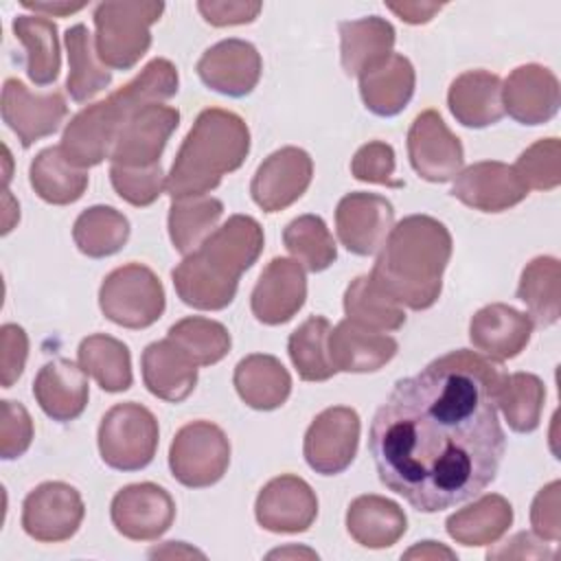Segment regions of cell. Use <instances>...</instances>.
<instances>
[{"label":"cell","instance_id":"obj_10","mask_svg":"<svg viewBox=\"0 0 561 561\" xmlns=\"http://www.w3.org/2000/svg\"><path fill=\"white\" fill-rule=\"evenodd\" d=\"M85 515L79 491L66 482H42L22 504V528L42 543L70 539Z\"/></svg>","mask_w":561,"mask_h":561},{"label":"cell","instance_id":"obj_49","mask_svg":"<svg viewBox=\"0 0 561 561\" xmlns=\"http://www.w3.org/2000/svg\"><path fill=\"white\" fill-rule=\"evenodd\" d=\"M28 357V337L22 327L4 324L0 329V381L2 388H11L26 364Z\"/></svg>","mask_w":561,"mask_h":561},{"label":"cell","instance_id":"obj_46","mask_svg":"<svg viewBox=\"0 0 561 561\" xmlns=\"http://www.w3.org/2000/svg\"><path fill=\"white\" fill-rule=\"evenodd\" d=\"M110 180L121 199L131 206H149L153 204L162 191L167 188V178L162 164L131 169V167H110Z\"/></svg>","mask_w":561,"mask_h":561},{"label":"cell","instance_id":"obj_50","mask_svg":"<svg viewBox=\"0 0 561 561\" xmlns=\"http://www.w3.org/2000/svg\"><path fill=\"white\" fill-rule=\"evenodd\" d=\"M559 489L561 484L554 480L546 484L533 500L530 506V524L535 535L546 541H559L561 537V513H559Z\"/></svg>","mask_w":561,"mask_h":561},{"label":"cell","instance_id":"obj_35","mask_svg":"<svg viewBox=\"0 0 561 561\" xmlns=\"http://www.w3.org/2000/svg\"><path fill=\"white\" fill-rule=\"evenodd\" d=\"M13 33L26 53V75L35 85H50L59 77L57 24L46 15H18Z\"/></svg>","mask_w":561,"mask_h":561},{"label":"cell","instance_id":"obj_53","mask_svg":"<svg viewBox=\"0 0 561 561\" xmlns=\"http://www.w3.org/2000/svg\"><path fill=\"white\" fill-rule=\"evenodd\" d=\"M388 9L392 13H397L408 24H425L443 9V4H436V2H401V4H394V2H390Z\"/></svg>","mask_w":561,"mask_h":561},{"label":"cell","instance_id":"obj_34","mask_svg":"<svg viewBox=\"0 0 561 561\" xmlns=\"http://www.w3.org/2000/svg\"><path fill=\"white\" fill-rule=\"evenodd\" d=\"M64 42H66V53H68L66 90L72 101L85 103L110 85L112 72L99 59L88 26H83V24L70 26L64 35Z\"/></svg>","mask_w":561,"mask_h":561},{"label":"cell","instance_id":"obj_4","mask_svg":"<svg viewBox=\"0 0 561 561\" xmlns=\"http://www.w3.org/2000/svg\"><path fill=\"white\" fill-rule=\"evenodd\" d=\"M178 70L169 59H151L129 83L70 118L59 145L64 156L79 169L101 164L110 158L127 121L138 110L171 99L178 92Z\"/></svg>","mask_w":561,"mask_h":561},{"label":"cell","instance_id":"obj_42","mask_svg":"<svg viewBox=\"0 0 561 561\" xmlns=\"http://www.w3.org/2000/svg\"><path fill=\"white\" fill-rule=\"evenodd\" d=\"M329 331H331V324L324 316H311L289 335L287 351L300 379L327 381L337 373L327 351Z\"/></svg>","mask_w":561,"mask_h":561},{"label":"cell","instance_id":"obj_55","mask_svg":"<svg viewBox=\"0 0 561 561\" xmlns=\"http://www.w3.org/2000/svg\"><path fill=\"white\" fill-rule=\"evenodd\" d=\"M403 557H405V559H438V557L454 559L456 554H454L449 548H445V546H440V543H436V541H421V543H416L414 548H410Z\"/></svg>","mask_w":561,"mask_h":561},{"label":"cell","instance_id":"obj_38","mask_svg":"<svg viewBox=\"0 0 561 561\" xmlns=\"http://www.w3.org/2000/svg\"><path fill=\"white\" fill-rule=\"evenodd\" d=\"M546 401V386L533 373H511L500 377L495 403L502 410L508 427L517 434H528L539 427Z\"/></svg>","mask_w":561,"mask_h":561},{"label":"cell","instance_id":"obj_36","mask_svg":"<svg viewBox=\"0 0 561 561\" xmlns=\"http://www.w3.org/2000/svg\"><path fill=\"white\" fill-rule=\"evenodd\" d=\"M79 366L90 375L105 392H123L131 386V355L129 348L105 333H94L81 340Z\"/></svg>","mask_w":561,"mask_h":561},{"label":"cell","instance_id":"obj_22","mask_svg":"<svg viewBox=\"0 0 561 561\" xmlns=\"http://www.w3.org/2000/svg\"><path fill=\"white\" fill-rule=\"evenodd\" d=\"M504 112L522 125H543L559 112V79L539 64L517 66L502 83Z\"/></svg>","mask_w":561,"mask_h":561},{"label":"cell","instance_id":"obj_2","mask_svg":"<svg viewBox=\"0 0 561 561\" xmlns=\"http://www.w3.org/2000/svg\"><path fill=\"white\" fill-rule=\"evenodd\" d=\"M451 234L430 215H410L392 226L373 265V283L401 307L430 309L443 289Z\"/></svg>","mask_w":561,"mask_h":561},{"label":"cell","instance_id":"obj_30","mask_svg":"<svg viewBox=\"0 0 561 561\" xmlns=\"http://www.w3.org/2000/svg\"><path fill=\"white\" fill-rule=\"evenodd\" d=\"M237 394L254 410H276L291 392V377L287 368L265 353H252L234 366L232 375Z\"/></svg>","mask_w":561,"mask_h":561},{"label":"cell","instance_id":"obj_54","mask_svg":"<svg viewBox=\"0 0 561 561\" xmlns=\"http://www.w3.org/2000/svg\"><path fill=\"white\" fill-rule=\"evenodd\" d=\"M22 7L33 9L35 13H42V15H46V18H50V15L64 18V15H70V13L81 11V9L85 7V2H28V0H24Z\"/></svg>","mask_w":561,"mask_h":561},{"label":"cell","instance_id":"obj_17","mask_svg":"<svg viewBox=\"0 0 561 561\" xmlns=\"http://www.w3.org/2000/svg\"><path fill=\"white\" fill-rule=\"evenodd\" d=\"M68 105L61 92L46 94L31 92L20 79H7L2 88V121L18 136L22 147L53 136L64 118Z\"/></svg>","mask_w":561,"mask_h":561},{"label":"cell","instance_id":"obj_8","mask_svg":"<svg viewBox=\"0 0 561 561\" xmlns=\"http://www.w3.org/2000/svg\"><path fill=\"white\" fill-rule=\"evenodd\" d=\"M158 434V421L151 410L134 401L116 403L101 419L99 454L112 469L138 471L153 460Z\"/></svg>","mask_w":561,"mask_h":561},{"label":"cell","instance_id":"obj_20","mask_svg":"<svg viewBox=\"0 0 561 561\" xmlns=\"http://www.w3.org/2000/svg\"><path fill=\"white\" fill-rule=\"evenodd\" d=\"M263 61L259 50L245 39H221L206 48L197 61V75L210 90L226 96L250 94L261 79Z\"/></svg>","mask_w":561,"mask_h":561},{"label":"cell","instance_id":"obj_1","mask_svg":"<svg viewBox=\"0 0 561 561\" xmlns=\"http://www.w3.org/2000/svg\"><path fill=\"white\" fill-rule=\"evenodd\" d=\"M500 366L458 348L394 383L373 416L368 451L381 484L421 513L473 500L497 476Z\"/></svg>","mask_w":561,"mask_h":561},{"label":"cell","instance_id":"obj_44","mask_svg":"<svg viewBox=\"0 0 561 561\" xmlns=\"http://www.w3.org/2000/svg\"><path fill=\"white\" fill-rule=\"evenodd\" d=\"M167 337L173 340L197 366L221 362L232 344L230 333L221 322L202 316H188L171 324Z\"/></svg>","mask_w":561,"mask_h":561},{"label":"cell","instance_id":"obj_14","mask_svg":"<svg viewBox=\"0 0 561 561\" xmlns=\"http://www.w3.org/2000/svg\"><path fill=\"white\" fill-rule=\"evenodd\" d=\"M311 178V156L298 147H283L259 164L250 182V195L263 213H278L302 197Z\"/></svg>","mask_w":561,"mask_h":561},{"label":"cell","instance_id":"obj_27","mask_svg":"<svg viewBox=\"0 0 561 561\" xmlns=\"http://www.w3.org/2000/svg\"><path fill=\"white\" fill-rule=\"evenodd\" d=\"M447 105L465 127L482 129L495 125L504 116L502 79L489 70H467L451 81Z\"/></svg>","mask_w":561,"mask_h":561},{"label":"cell","instance_id":"obj_9","mask_svg":"<svg viewBox=\"0 0 561 561\" xmlns=\"http://www.w3.org/2000/svg\"><path fill=\"white\" fill-rule=\"evenodd\" d=\"M230 465V440L210 421H193L180 427L169 449L173 478L188 489H204L219 482Z\"/></svg>","mask_w":561,"mask_h":561},{"label":"cell","instance_id":"obj_37","mask_svg":"<svg viewBox=\"0 0 561 561\" xmlns=\"http://www.w3.org/2000/svg\"><path fill=\"white\" fill-rule=\"evenodd\" d=\"M561 265L554 256L533 259L519 278L517 298L528 307L537 327H550L561 313Z\"/></svg>","mask_w":561,"mask_h":561},{"label":"cell","instance_id":"obj_40","mask_svg":"<svg viewBox=\"0 0 561 561\" xmlns=\"http://www.w3.org/2000/svg\"><path fill=\"white\" fill-rule=\"evenodd\" d=\"M72 239L79 252L90 259L112 256L127 243L129 221L112 206H90L77 217Z\"/></svg>","mask_w":561,"mask_h":561},{"label":"cell","instance_id":"obj_33","mask_svg":"<svg viewBox=\"0 0 561 561\" xmlns=\"http://www.w3.org/2000/svg\"><path fill=\"white\" fill-rule=\"evenodd\" d=\"M28 180L33 191L44 202L55 206H66L81 199L88 188L85 169L72 164L64 156L61 147L42 149L28 167Z\"/></svg>","mask_w":561,"mask_h":561},{"label":"cell","instance_id":"obj_7","mask_svg":"<svg viewBox=\"0 0 561 561\" xmlns=\"http://www.w3.org/2000/svg\"><path fill=\"white\" fill-rule=\"evenodd\" d=\"M164 287L142 263L112 270L99 289V307L107 320L125 329H147L164 313Z\"/></svg>","mask_w":561,"mask_h":561},{"label":"cell","instance_id":"obj_28","mask_svg":"<svg viewBox=\"0 0 561 561\" xmlns=\"http://www.w3.org/2000/svg\"><path fill=\"white\" fill-rule=\"evenodd\" d=\"M414 66L408 57L392 53L359 75L364 105L377 116L399 114L414 94Z\"/></svg>","mask_w":561,"mask_h":561},{"label":"cell","instance_id":"obj_11","mask_svg":"<svg viewBox=\"0 0 561 561\" xmlns=\"http://www.w3.org/2000/svg\"><path fill=\"white\" fill-rule=\"evenodd\" d=\"M359 443V416L353 408L322 410L309 425L302 443L307 465L322 476L342 473L355 458Z\"/></svg>","mask_w":561,"mask_h":561},{"label":"cell","instance_id":"obj_16","mask_svg":"<svg viewBox=\"0 0 561 561\" xmlns=\"http://www.w3.org/2000/svg\"><path fill=\"white\" fill-rule=\"evenodd\" d=\"M180 125V112L171 105H147L138 110L116 136L110 160L116 167H153L160 164V156L167 140Z\"/></svg>","mask_w":561,"mask_h":561},{"label":"cell","instance_id":"obj_12","mask_svg":"<svg viewBox=\"0 0 561 561\" xmlns=\"http://www.w3.org/2000/svg\"><path fill=\"white\" fill-rule=\"evenodd\" d=\"M408 158L419 178L427 182L454 180L465 162L462 142L436 110L421 112L408 131Z\"/></svg>","mask_w":561,"mask_h":561},{"label":"cell","instance_id":"obj_19","mask_svg":"<svg viewBox=\"0 0 561 561\" xmlns=\"http://www.w3.org/2000/svg\"><path fill=\"white\" fill-rule=\"evenodd\" d=\"M305 298L307 278L302 265L296 259L276 256L263 267L252 289L250 307L259 322L276 327L289 322L305 305Z\"/></svg>","mask_w":561,"mask_h":561},{"label":"cell","instance_id":"obj_3","mask_svg":"<svg viewBox=\"0 0 561 561\" xmlns=\"http://www.w3.org/2000/svg\"><path fill=\"white\" fill-rule=\"evenodd\" d=\"M263 250V228L250 215H232L171 272L180 300L193 309H226L237 294L239 276Z\"/></svg>","mask_w":561,"mask_h":561},{"label":"cell","instance_id":"obj_6","mask_svg":"<svg viewBox=\"0 0 561 561\" xmlns=\"http://www.w3.org/2000/svg\"><path fill=\"white\" fill-rule=\"evenodd\" d=\"M162 2H101L94 9V48L114 70L134 68L151 46V24L160 20Z\"/></svg>","mask_w":561,"mask_h":561},{"label":"cell","instance_id":"obj_26","mask_svg":"<svg viewBox=\"0 0 561 561\" xmlns=\"http://www.w3.org/2000/svg\"><path fill=\"white\" fill-rule=\"evenodd\" d=\"M147 390L164 401H184L197 383V364L169 337L151 342L140 357Z\"/></svg>","mask_w":561,"mask_h":561},{"label":"cell","instance_id":"obj_43","mask_svg":"<svg viewBox=\"0 0 561 561\" xmlns=\"http://www.w3.org/2000/svg\"><path fill=\"white\" fill-rule=\"evenodd\" d=\"M283 243L289 254L309 272H324L337 259V248L327 224L318 215H300L283 230Z\"/></svg>","mask_w":561,"mask_h":561},{"label":"cell","instance_id":"obj_21","mask_svg":"<svg viewBox=\"0 0 561 561\" xmlns=\"http://www.w3.org/2000/svg\"><path fill=\"white\" fill-rule=\"evenodd\" d=\"M451 195L480 213H502L517 206L528 188L511 164L484 160L458 173Z\"/></svg>","mask_w":561,"mask_h":561},{"label":"cell","instance_id":"obj_15","mask_svg":"<svg viewBox=\"0 0 561 561\" xmlns=\"http://www.w3.org/2000/svg\"><path fill=\"white\" fill-rule=\"evenodd\" d=\"M392 226L394 208L383 195L377 193H348L335 208L337 239L357 256H368L381 250Z\"/></svg>","mask_w":561,"mask_h":561},{"label":"cell","instance_id":"obj_31","mask_svg":"<svg viewBox=\"0 0 561 561\" xmlns=\"http://www.w3.org/2000/svg\"><path fill=\"white\" fill-rule=\"evenodd\" d=\"M340 28V59L348 77H359L388 55L394 46V28L377 15L344 20Z\"/></svg>","mask_w":561,"mask_h":561},{"label":"cell","instance_id":"obj_48","mask_svg":"<svg viewBox=\"0 0 561 561\" xmlns=\"http://www.w3.org/2000/svg\"><path fill=\"white\" fill-rule=\"evenodd\" d=\"M33 440V421L26 408L4 399L0 405V456L4 460L20 458Z\"/></svg>","mask_w":561,"mask_h":561},{"label":"cell","instance_id":"obj_23","mask_svg":"<svg viewBox=\"0 0 561 561\" xmlns=\"http://www.w3.org/2000/svg\"><path fill=\"white\" fill-rule=\"evenodd\" d=\"M533 320L504 302L478 309L469 322V340L476 351L493 362L517 357L533 335Z\"/></svg>","mask_w":561,"mask_h":561},{"label":"cell","instance_id":"obj_47","mask_svg":"<svg viewBox=\"0 0 561 561\" xmlns=\"http://www.w3.org/2000/svg\"><path fill=\"white\" fill-rule=\"evenodd\" d=\"M351 173L359 182L383 184L392 188L403 186L401 180H394V149L381 140H370L355 151L351 160Z\"/></svg>","mask_w":561,"mask_h":561},{"label":"cell","instance_id":"obj_18","mask_svg":"<svg viewBox=\"0 0 561 561\" xmlns=\"http://www.w3.org/2000/svg\"><path fill=\"white\" fill-rule=\"evenodd\" d=\"M254 515L270 533H305L316 522L318 497L302 478L285 473L259 491Z\"/></svg>","mask_w":561,"mask_h":561},{"label":"cell","instance_id":"obj_32","mask_svg":"<svg viewBox=\"0 0 561 561\" xmlns=\"http://www.w3.org/2000/svg\"><path fill=\"white\" fill-rule=\"evenodd\" d=\"M513 524V506L497 493H486L473 504L451 513L445 522L447 535L462 546L495 543Z\"/></svg>","mask_w":561,"mask_h":561},{"label":"cell","instance_id":"obj_29","mask_svg":"<svg viewBox=\"0 0 561 561\" xmlns=\"http://www.w3.org/2000/svg\"><path fill=\"white\" fill-rule=\"evenodd\" d=\"M408 528L403 508L381 495H359L348 504L346 530L364 548L381 550L394 546Z\"/></svg>","mask_w":561,"mask_h":561},{"label":"cell","instance_id":"obj_25","mask_svg":"<svg viewBox=\"0 0 561 561\" xmlns=\"http://www.w3.org/2000/svg\"><path fill=\"white\" fill-rule=\"evenodd\" d=\"M33 397L53 421H75L88 405V377L70 359H53L39 368L33 381Z\"/></svg>","mask_w":561,"mask_h":561},{"label":"cell","instance_id":"obj_45","mask_svg":"<svg viewBox=\"0 0 561 561\" xmlns=\"http://www.w3.org/2000/svg\"><path fill=\"white\" fill-rule=\"evenodd\" d=\"M526 188L552 191L561 184V142L559 138H541L519 153L513 164Z\"/></svg>","mask_w":561,"mask_h":561},{"label":"cell","instance_id":"obj_24","mask_svg":"<svg viewBox=\"0 0 561 561\" xmlns=\"http://www.w3.org/2000/svg\"><path fill=\"white\" fill-rule=\"evenodd\" d=\"M397 348L394 337L364 329L351 320L337 322L327 340L329 359L342 373H375L397 355Z\"/></svg>","mask_w":561,"mask_h":561},{"label":"cell","instance_id":"obj_52","mask_svg":"<svg viewBox=\"0 0 561 561\" xmlns=\"http://www.w3.org/2000/svg\"><path fill=\"white\" fill-rule=\"evenodd\" d=\"M489 559H500V557H517V559H533V557H552V552L546 550V546H541V541H537L530 533H517L513 539L506 541V546L502 550H489L486 552Z\"/></svg>","mask_w":561,"mask_h":561},{"label":"cell","instance_id":"obj_13","mask_svg":"<svg viewBox=\"0 0 561 561\" xmlns=\"http://www.w3.org/2000/svg\"><path fill=\"white\" fill-rule=\"evenodd\" d=\"M114 528L131 541H153L162 537L175 519V502L153 482L123 486L110 506Z\"/></svg>","mask_w":561,"mask_h":561},{"label":"cell","instance_id":"obj_5","mask_svg":"<svg viewBox=\"0 0 561 561\" xmlns=\"http://www.w3.org/2000/svg\"><path fill=\"white\" fill-rule=\"evenodd\" d=\"M248 151L250 129L239 114L221 107L199 112L171 164L167 193L171 199L210 193L245 162Z\"/></svg>","mask_w":561,"mask_h":561},{"label":"cell","instance_id":"obj_41","mask_svg":"<svg viewBox=\"0 0 561 561\" xmlns=\"http://www.w3.org/2000/svg\"><path fill=\"white\" fill-rule=\"evenodd\" d=\"M346 320L370 331H397L405 322L403 307L383 294L370 276H357L344 291Z\"/></svg>","mask_w":561,"mask_h":561},{"label":"cell","instance_id":"obj_51","mask_svg":"<svg viewBox=\"0 0 561 561\" xmlns=\"http://www.w3.org/2000/svg\"><path fill=\"white\" fill-rule=\"evenodd\" d=\"M197 11L202 18L213 26H232V24H248L252 22L259 11L261 2H197Z\"/></svg>","mask_w":561,"mask_h":561},{"label":"cell","instance_id":"obj_39","mask_svg":"<svg viewBox=\"0 0 561 561\" xmlns=\"http://www.w3.org/2000/svg\"><path fill=\"white\" fill-rule=\"evenodd\" d=\"M224 215V204L210 195L171 199L169 237L178 252L191 254L215 230Z\"/></svg>","mask_w":561,"mask_h":561}]
</instances>
